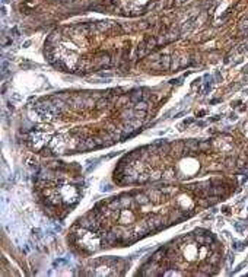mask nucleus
<instances>
[{
	"instance_id": "nucleus-12",
	"label": "nucleus",
	"mask_w": 248,
	"mask_h": 277,
	"mask_svg": "<svg viewBox=\"0 0 248 277\" xmlns=\"http://www.w3.org/2000/svg\"><path fill=\"white\" fill-rule=\"evenodd\" d=\"M229 120L235 121V120H236V115H235V114H231V115H229Z\"/></svg>"
},
{
	"instance_id": "nucleus-4",
	"label": "nucleus",
	"mask_w": 248,
	"mask_h": 277,
	"mask_svg": "<svg viewBox=\"0 0 248 277\" xmlns=\"http://www.w3.org/2000/svg\"><path fill=\"white\" fill-rule=\"evenodd\" d=\"M198 145H200V142H197V140H187L184 143V152H187V153L200 152L198 150Z\"/></svg>"
},
{
	"instance_id": "nucleus-10",
	"label": "nucleus",
	"mask_w": 248,
	"mask_h": 277,
	"mask_svg": "<svg viewBox=\"0 0 248 277\" xmlns=\"http://www.w3.org/2000/svg\"><path fill=\"white\" fill-rule=\"evenodd\" d=\"M235 227H236V230H239V232H244V229L247 227V225H245L244 222H236V223H235Z\"/></svg>"
},
{
	"instance_id": "nucleus-1",
	"label": "nucleus",
	"mask_w": 248,
	"mask_h": 277,
	"mask_svg": "<svg viewBox=\"0 0 248 277\" xmlns=\"http://www.w3.org/2000/svg\"><path fill=\"white\" fill-rule=\"evenodd\" d=\"M51 140V136L47 133V131H44V130H35L29 134V143L34 149H44L46 147V145H48Z\"/></svg>"
},
{
	"instance_id": "nucleus-5",
	"label": "nucleus",
	"mask_w": 248,
	"mask_h": 277,
	"mask_svg": "<svg viewBox=\"0 0 248 277\" xmlns=\"http://www.w3.org/2000/svg\"><path fill=\"white\" fill-rule=\"evenodd\" d=\"M130 101L134 102V104H137V102L143 101V94H142V90H133L131 94H130Z\"/></svg>"
},
{
	"instance_id": "nucleus-3",
	"label": "nucleus",
	"mask_w": 248,
	"mask_h": 277,
	"mask_svg": "<svg viewBox=\"0 0 248 277\" xmlns=\"http://www.w3.org/2000/svg\"><path fill=\"white\" fill-rule=\"evenodd\" d=\"M146 225L149 226V229L152 230V232H155V230H159V229L164 227V225H162V217H159V216H150Z\"/></svg>"
},
{
	"instance_id": "nucleus-13",
	"label": "nucleus",
	"mask_w": 248,
	"mask_h": 277,
	"mask_svg": "<svg viewBox=\"0 0 248 277\" xmlns=\"http://www.w3.org/2000/svg\"><path fill=\"white\" fill-rule=\"evenodd\" d=\"M217 120H220V115H216V117H213L210 121H217Z\"/></svg>"
},
{
	"instance_id": "nucleus-11",
	"label": "nucleus",
	"mask_w": 248,
	"mask_h": 277,
	"mask_svg": "<svg viewBox=\"0 0 248 277\" xmlns=\"http://www.w3.org/2000/svg\"><path fill=\"white\" fill-rule=\"evenodd\" d=\"M193 121H194V120H193V118H190V120H185V121H184V123H183V126H190V124H191V123H193Z\"/></svg>"
},
{
	"instance_id": "nucleus-2",
	"label": "nucleus",
	"mask_w": 248,
	"mask_h": 277,
	"mask_svg": "<svg viewBox=\"0 0 248 277\" xmlns=\"http://www.w3.org/2000/svg\"><path fill=\"white\" fill-rule=\"evenodd\" d=\"M48 146L54 153H64L66 149H67V142H66V138L63 136H56L50 140Z\"/></svg>"
},
{
	"instance_id": "nucleus-6",
	"label": "nucleus",
	"mask_w": 248,
	"mask_h": 277,
	"mask_svg": "<svg viewBox=\"0 0 248 277\" xmlns=\"http://www.w3.org/2000/svg\"><path fill=\"white\" fill-rule=\"evenodd\" d=\"M109 105H111V99H109L107 95L98 101V109H107Z\"/></svg>"
},
{
	"instance_id": "nucleus-8",
	"label": "nucleus",
	"mask_w": 248,
	"mask_h": 277,
	"mask_svg": "<svg viewBox=\"0 0 248 277\" xmlns=\"http://www.w3.org/2000/svg\"><path fill=\"white\" fill-rule=\"evenodd\" d=\"M234 242V248L236 249V251H241V249H244L245 246H247V244H248V241H245V242H238V241H232Z\"/></svg>"
},
{
	"instance_id": "nucleus-9",
	"label": "nucleus",
	"mask_w": 248,
	"mask_h": 277,
	"mask_svg": "<svg viewBox=\"0 0 248 277\" xmlns=\"http://www.w3.org/2000/svg\"><path fill=\"white\" fill-rule=\"evenodd\" d=\"M134 109H137V111H146V109H147V104H146L145 101H140V102H137L136 105H134Z\"/></svg>"
},
{
	"instance_id": "nucleus-7",
	"label": "nucleus",
	"mask_w": 248,
	"mask_h": 277,
	"mask_svg": "<svg viewBox=\"0 0 248 277\" xmlns=\"http://www.w3.org/2000/svg\"><path fill=\"white\" fill-rule=\"evenodd\" d=\"M209 149H210V142H209V140L200 142V145H198V150H200V152H206V150H209Z\"/></svg>"
}]
</instances>
